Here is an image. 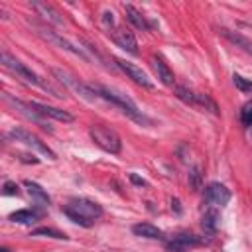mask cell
Masks as SVG:
<instances>
[{"label": "cell", "mask_w": 252, "mask_h": 252, "mask_svg": "<svg viewBox=\"0 0 252 252\" xmlns=\"http://www.w3.org/2000/svg\"><path fill=\"white\" fill-rule=\"evenodd\" d=\"M89 134H91V140L97 144L101 150H105L109 154H120L122 140H120L116 130L109 128V126H103V124H97V126H91Z\"/></svg>", "instance_id": "cell-4"}, {"label": "cell", "mask_w": 252, "mask_h": 252, "mask_svg": "<svg viewBox=\"0 0 252 252\" xmlns=\"http://www.w3.org/2000/svg\"><path fill=\"white\" fill-rule=\"evenodd\" d=\"M4 195H20V189L14 181H6L4 183Z\"/></svg>", "instance_id": "cell-27"}, {"label": "cell", "mask_w": 252, "mask_h": 252, "mask_svg": "<svg viewBox=\"0 0 252 252\" xmlns=\"http://www.w3.org/2000/svg\"><path fill=\"white\" fill-rule=\"evenodd\" d=\"M32 8H34L44 20H47V22H51V24H57V26H63L65 24V20H63V16H61V12L55 8V6H51V4H47V2H32Z\"/></svg>", "instance_id": "cell-14"}, {"label": "cell", "mask_w": 252, "mask_h": 252, "mask_svg": "<svg viewBox=\"0 0 252 252\" xmlns=\"http://www.w3.org/2000/svg\"><path fill=\"white\" fill-rule=\"evenodd\" d=\"M38 219H40V213L34 209H20V211H14L10 215V220L12 223H18V225H32V223H36Z\"/></svg>", "instance_id": "cell-20"}, {"label": "cell", "mask_w": 252, "mask_h": 252, "mask_svg": "<svg viewBox=\"0 0 252 252\" xmlns=\"http://www.w3.org/2000/svg\"><path fill=\"white\" fill-rule=\"evenodd\" d=\"M112 40H114V44H116L118 47H122L124 51H128V53H132V55L138 53V40H136V36L132 34L128 28H116V30L112 32Z\"/></svg>", "instance_id": "cell-10"}, {"label": "cell", "mask_w": 252, "mask_h": 252, "mask_svg": "<svg viewBox=\"0 0 252 252\" xmlns=\"http://www.w3.org/2000/svg\"><path fill=\"white\" fill-rule=\"evenodd\" d=\"M0 252H10V250H8V248H6V246H4V248H2V250H0Z\"/></svg>", "instance_id": "cell-31"}, {"label": "cell", "mask_w": 252, "mask_h": 252, "mask_svg": "<svg viewBox=\"0 0 252 252\" xmlns=\"http://www.w3.org/2000/svg\"><path fill=\"white\" fill-rule=\"evenodd\" d=\"M233 83H235V87H236L238 91H242V93H252V79H246V77L235 73V75H233Z\"/></svg>", "instance_id": "cell-25"}, {"label": "cell", "mask_w": 252, "mask_h": 252, "mask_svg": "<svg viewBox=\"0 0 252 252\" xmlns=\"http://www.w3.org/2000/svg\"><path fill=\"white\" fill-rule=\"evenodd\" d=\"M32 236H49V238H57V240H67L69 236L65 233H61L57 229H49V227H38L32 231Z\"/></svg>", "instance_id": "cell-23"}, {"label": "cell", "mask_w": 252, "mask_h": 252, "mask_svg": "<svg viewBox=\"0 0 252 252\" xmlns=\"http://www.w3.org/2000/svg\"><path fill=\"white\" fill-rule=\"evenodd\" d=\"M2 63L8 67V69H12L18 77H22L26 83H30V85H36V87H40V89H44V91H47V93H51L53 97H57V99H65L67 94H65V91H61L59 87H55L53 83H49V81H46V79H42L38 73H34L28 65H24L22 61H18L6 47L2 49Z\"/></svg>", "instance_id": "cell-1"}, {"label": "cell", "mask_w": 252, "mask_h": 252, "mask_svg": "<svg viewBox=\"0 0 252 252\" xmlns=\"http://www.w3.org/2000/svg\"><path fill=\"white\" fill-rule=\"evenodd\" d=\"M40 30V34L46 38V40H49L51 44H55V46H59V47H63L65 51H69V53H73V55H77V57H81L83 61H91V57L83 51V47H79V46H75L71 40H67V38H63L59 32H53V30H49V28H38Z\"/></svg>", "instance_id": "cell-6"}, {"label": "cell", "mask_w": 252, "mask_h": 252, "mask_svg": "<svg viewBox=\"0 0 252 252\" xmlns=\"http://www.w3.org/2000/svg\"><path fill=\"white\" fill-rule=\"evenodd\" d=\"M172 209H175V213H177V215L181 213V205H179V199H173V201H172Z\"/></svg>", "instance_id": "cell-30"}, {"label": "cell", "mask_w": 252, "mask_h": 252, "mask_svg": "<svg viewBox=\"0 0 252 252\" xmlns=\"http://www.w3.org/2000/svg\"><path fill=\"white\" fill-rule=\"evenodd\" d=\"M195 107L201 109V110H207V112H211V114H219V107H217V103L209 97V94L197 93V94H195Z\"/></svg>", "instance_id": "cell-21"}, {"label": "cell", "mask_w": 252, "mask_h": 252, "mask_svg": "<svg viewBox=\"0 0 252 252\" xmlns=\"http://www.w3.org/2000/svg\"><path fill=\"white\" fill-rule=\"evenodd\" d=\"M220 34H223L231 44H235L236 47H240L242 51H246L248 55H252V42L248 38H244L238 32H233V30H227V28H220Z\"/></svg>", "instance_id": "cell-18"}, {"label": "cell", "mask_w": 252, "mask_h": 252, "mask_svg": "<svg viewBox=\"0 0 252 252\" xmlns=\"http://www.w3.org/2000/svg\"><path fill=\"white\" fill-rule=\"evenodd\" d=\"M63 213H65L73 223H77L81 227H93V223L99 220L105 211L97 201L77 197V199H71L65 207H63Z\"/></svg>", "instance_id": "cell-3"}, {"label": "cell", "mask_w": 252, "mask_h": 252, "mask_svg": "<svg viewBox=\"0 0 252 252\" xmlns=\"http://www.w3.org/2000/svg\"><path fill=\"white\" fill-rule=\"evenodd\" d=\"M91 89H93L94 94H97V99L114 105V107L120 109L124 114H128L132 120H136V122H140V124H150V122H152L150 118H146V116L138 110L136 103H134L130 97H126V94L118 93L116 89H110V87H105V85H91Z\"/></svg>", "instance_id": "cell-2"}, {"label": "cell", "mask_w": 252, "mask_h": 252, "mask_svg": "<svg viewBox=\"0 0 252 252\" xmlns=\"http://www.w3.org/2000/svg\"><path fill=\"white\" fill-rule=\"evenodd\" d=\"M219 225H220V215L217 211V207H209L203 215V220H201V227L207 235H215L219 231Z\"/></svg>", "instance_id": "cell-16"}, {"label": "cell", "mask_w": 252, "mask_h": 252, "mask_svg": "<svg viewBox=\"0 0 252 252\" xmlns=\"http://www.w3.org/2000/svg\"><path fill=\"white\" fill-rule=\"evenodd\" d=\"M10 138H14L16 142H24L26 146H32L34 150H38L40 154H44V156H47L49 160H57V156H55V152L47 146V144H44L36 134H32V132H28L26 128H12L10 130V134H8Z\"/></svg>", "instance_id": "cell-5"}, {"label": "cell", "mask_w": 252, "mask_h": 252, "mask_svg": "<svg viewBox=\"0 0 252 252\" xmlns=\"http://www.w3.org/2000/svg\"><path fill=\"white\" fill-rule=\"evenodd\" d=\"M203 240L197 236V235H191V233H179L177 236H173V240L168 242V248L172 252H187V248H193V246H199Z\"/></svg>", "instance_id": "cell-12"}, {"label": "cell", "mask_w": 252, "mask_h": 252, "mask_svg": "<svg viewBox=\"0 0 252 252\" xmlns=\"http://www.w3.org/2000/svg\"><path fill=\"white\" fill-rule=\"evenodd\" d=\"M24 187L28 189V193H30L32 197H34L40 205H51V197L47 195L46 189H44L42 185H38L36 181H30V179H26V181H24Z\"/></svg>", "instance_id": "cell-19"}, {"label": "cell", "mask_w": 252, "mask_h": 252, "mask_svg": "<svg viewBox=\"0 0 252 252\" xmlns=\"http://www.w3.org/2000/svg\"><path fill=\"white\" fill-rule=\"evenodd\" d=\"M114 63H116V67H118L120 71H124L134 83H138V85H142V87H146V89H154V83L150 81V77L146 75V71H142V67L134 65V63H130V61H124V59H120V57H114Z\"/></svg>", "instance_id": "cell-9"}, {"label": "cell", "mask_w": 252, "mask_h": 252, "mask_svg": "<svg viewBox=\"0 0 252 252\" xmlns=\"http://www.w3.org/2000/svg\"><path fill=\"white\" fill-rule=\"evenodd\" d=\"M201 185H203V172L199 166H195L189 170V187H191L193 191H199Z\"/></svg>", "instance_id": "cell-24"}, {"label": "cell", "mask_w": 252, "mask_h": 252, "mask_svg": "<svg viewBox=\"0 0 252 252\" xmlns=\"http://www.w3.org/2000/svg\"><path fill=\"white\" fill-rule=\"evenodd\" d=\"M152 65H154V69H156L158 79H160L166 87H173V83H175L173 71H172V67L168 65L166 59H164L162 55H152Z\"/></svg>", "instance_id": "cell-13"}, {"label": "cell", "mask_w": 252, "mask_h": 252, "mask_svg": "<svg viewBox=\"0 0 252 252\" xmlns=\"http://www.w3.org/2000/svg\"><path fill=\"white\" fill-rule=\"evenodd\" d=\"M173 93H175V97H177L181 103L195 107V94H197L195 91H191V89H189V87H185V85H175Z\"/></svg>", "instance_id": "cell-22"}, {"label": "cell", "mask_w": 252, "mask_h": 252, "mask_svg": "<svg viewBox=\"0 0 252 252\" xmlns=\"http://www.w3.org/2000/svg\"><path fill=\"white\" fill-rule=\"evenodd\" d=\"M240 122L246 128H252V101L244 103V107L240 109Z\"/></svg>", "instance_id": "cell-26"}, {"label": "cell", "mask_w": 252, "mask_h": 252, "mask_svg": "<svg viewBox=\"0 0 252 252\" xmlns=\"http://www.w3.org/2000/svg\"><path fill=\"white\" fill-rule=\"evenodd\" d=\"M124 14H126V18H128V22L134 26V28H138V30H142V32H148L152 26L148 24V20H146V16L136 8V6H132V4H124Z\"/></svg>", "instance_id": "cell-15"}, {"label": "cell", "mask_w": 252, "mask_h": 252, "mask_svg": "<svg viewBox=\"0 0 252 252\" xmlns=\"http://www.w3.org/2000/svg\"><path fill=\"white\" fill-rule=\"evenodd\" d=\"M231 189L219 181H213L205 187V203L211 207H225L231 201Z\"/></svg>", "instance_id": "cell-8"}, {"label": "cell", "mask_w": 252, "mask_h": 252, "mask_svg": "<svg viewBox=\"0 0 252 252\" xmlns=\"http://www.w3.org/2000/svg\"><path fill=\"white\" fill-rule=\"evenodd\" d=\"M51 73L61 81V83H65L69 89H73L75 93H79L83 99H87V101H94L97 99V94L93 93V89H91V85H85V83H81L77 77H73L69 71H63V69H57V67H53L51 69Z\"/></svg>", "instance_id": "cell-7"}, {"label": "cell", "mask_w": 252, "mask_h": 252, "mask_svg": "<svg viewBox=\"0 0 252 252\" xmlns=\"http://www.w3.org/2000/svg\"><path fill=\"white\" fill-rule=\"evenodd\" d=\"M103 22H105V26H109V28H112V26H114V14L107 10V12L103 14Z\"/></svg>", "instance_id": "cell-29"}, {"label": "cell", "mask_w": 252, "mask_h": 252, "mask_svg": "<svg viewBox=\"0 0 252 252\" xmlns=\"http://www.w3.org/2000/svg\"><path fill=\"white\" fill-rule=\"evenodd\" d=\"M32 107V110H36L40 116H49L53 120H59V122H73L75 116L67 110H63V109H57V107H49V105H44V103H28Z\"/></svg>", "instance_id": "cell-11"}, {"label": "cell", "mask_w": 252, "mask_h": 252, "mask_svg": "<svg viewBox=\"0 0 252 252\" xmlns=\"http://www.w3.org/2000/svg\"><path fill=\"white\" fill-rule=\"evenodd\" d=\"M132 233H134L136 236L150 238V240H160V238H164V233L158 229L156 225H152V223H136V225L132 227Z\"/></svg>", "instance_id": "cell-17"}, {"label": "cell", "mask_w": 252, "mask_h": 252, "mask_svg": "<svg viewBox=\"0 0 252 252\" xmlns=\"http://www.w3.org/2000/svg\"><path fill=\"white\" fill-rule=\"evenodd\" d=\"M128 179L136 185V187H148V181L144 179V177H140V175H136V173H128Z\"/></svg>", "instance_id": "cell-28"}]
</instances>
